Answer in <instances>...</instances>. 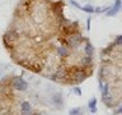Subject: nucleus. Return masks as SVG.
Wrapping results in <instances>:
<instances>
[{
    "instance_id": "obj_5",
    "label": "nucleus",
    "mask_w": 122,
    "mask_h": 115,
    "mask_svg": "<svg viewBox=\"0 0 122 115\" xmlns=\"http://www.w3.org/2000/svg\"><path fill=\"white\" fill-rule=\"evenodd\" d=\"M121 6H122V1L121 0H116V3H114V5L109 9V12H107V15L108 17H112V15H116L118 13V10L121 9Z\"/></svg>"
},
{
    "instance_id": "obj_13",
    "label": "nucleus",
    "mask_w": 122,
    "mask_h": 115,
    "mask_svg": "<svg viewBox=\"0 0 122 115\" xmlns=\"http://www.w3.org/2000/svg\"><path fill=\"white\" fill-rule=\"evenodd\" d=\"M71 4H72V5H75L76 8H80V9H81V6H80V5H79V4L76 3V1H74V0H71Z\"/></svg>"
},
{
    "instance_id": "obj_6",
    "label": "nucleus",
    "mask_w": 122,
    "mask_h": 115,
    "mask_svg": "<svg viewBox=\"0 0 122 115\" xmlns=\"http://www.w3.org/2000/svg\"><path fill=\"white\" fill-rule=\"evenodd\" d=\"M20 111H32V105L28 101H23L20 104Z\"/></svg>"
},
{
    "instance_id": "obj_2",
    "label": "nucleus",
    "mask_w": 122,
    "mask_h": 115,
    "mask_svg": "<svg viewBox=\"0 0 122 115\" xmlns=\"http://www.w3.org/2000/svg\"><path fill=\"white\" fill-rule=\"evenodd\" d=\"M51 101L53 104V106L56 107V109H61L64 105V96L61 92H55L52 96H51Z\"/></svg>"
},
{
    "instance_id": "obj_3",
    "label": "nucleus",
    "mask_w": 122,
    "mask_h": 115,
    "mask_svg": "<svg viewBox=\"0 0 122 115\" xmlns=\"http://www.w3.org/2000/svg\"><path fill=\"white\" fill-rule=\"evenodd\" d=\"M56 54H57V56H59L61 60H65V59H67L69 55L71 54V50L69 49L67 46H65V45H60L59 47L56 49Z\"/></svg>"
},
{
    "instance_id": "obj_10",
    "label": "nucleus",
    "mask_w": 122,
    "mask_h": 115,
    "mask_svg": "<svg viewBox=\"0 0 122 115\" xmlns=\"http://www.w3.org/2000/svg\"><path fill=\"white\" fill-rule=\"evenodd\" d=\"M113 44H114V46H121L122 45V36H118L116 40H114Z\"/></svg>"
},
{
    "instance_id": "obj_7",
    "label": "nucleus",
    "mask_w": 122,
    "mask_h": 115,
    "mask_svg": "<svg viewBox=\"0 0 122 115\" xmlns=\"http://www.w3.org/2000/svg\"><path fill=\"white\" fill-rule=\"evenodd\" d=\"M81 114H83L81 107H74V109H71L70 113H69V115H81Z\"/></svg>"
},
{
    "instance_id": "obj_14",
    "label": "nucleus",
    "mask_w": 122,
    "mask_h": 115,
    "mask_svg": "<svg viewBox=\"0 0 122 115\" xmlns=\"http://www.w3.org/2000/svg\"><path fill=\"white\" fill-rule=\"evenodd\" d=\"M90 21H92V19H90V17H89V18L86 19V26H88V29L90 28Z\"/></svg>"
},
{
    "instance_id": "obj_12",
    "label": "nucleus",
    "mask_w": 122,
    "mask_h": 115,
    "mask_svg": "<svg viewBox=\"0 0 122 115\" xmlns=\"http://www.w3.org/2000/svg\"><path fill=\"white\" fill-rule=\"evenodd\" d=\"M72 91H74V93L76 96H81V90H80L79 87H74V88H72Z\"/></svg>"
},
{
    "instance_id": "obj_16",
    "label": "nucleus",
    "mask_w": 122,
    "mask_h": 115,
    "mask_svg": "<svg viewBox=\"0 0 122 115\" xmlns=\"http://www.w3.org/2000/svg\"><path fill=\"white\" fill-rule=\"evenodd\" d=\"M30 115H41V114H40V113H32Z\"/></svg>"
},
{
    "instance_id": "obj_9",
    "label": "nucleus",
    "mask_w": 122,
    "mask_h": 115,
    "mask_svg": "<svg viewBox=\"0 0 122 115\" xmlns=\"http://www.w3.org/2000/svg\"><path fill=\"white\" fill-rule=\"evenodd\" d=\"M81 10L86 12V13H94V12H95V8H93L92 5H85V6L81 8Z\"/></svg>"
},
{
    "instance_id": "obj_8",
    "label": "nucleus",
    "mask_w": 122,
    "mask_h": 115,
    "mask_svg": "<svg viewBox=\"0 0 122 115\" xmlns=\"http://www.w3.org/2000/svg\"><path fill=\"white\" fill-rule=\"evenodd\" d=\"M88 107L89 109H94V107H97V98L93 97L89 100V102H88Z\"/></svg>"
},
{
    "instance_id": "obj_4",
    "label": "nucleus",
    "mask_w": 122,
    "mask_h": 115,
    "mask_svg": "<svg viewBox=\"0 0 122 115\" xmlns=\"http://www.w3.org/2000/svg\"><path fill=\"white\" fill-rule=\"evenodd\" d=\"M83 51H84V55H89V56H93V54H94L93 45H92V42L89 40H86V38H85V41H84V49H83Z\"/></svg>"
},
{
    "instance_id": "obj_11",
    "label": "nucleus",
    "mask_w": 122,
    "mask_h": 115,
    "mask_svg": "<svg viewBox=\"0 0 122 115\" xmlns=\"http://www.w3.org/2000/svg\"><path fill=\"white\" fill-rule=\"evenodd\" d=\"M114 115H122V105H118V107L114 110Z\"/></svg>"
},
{
    "instance_id": "obj_1",
    "label": "nucleus",
    "mask_w": 122,
    "mask_h": 115,
    "mask_svg": "<svg viewBox=\"0 0 122 115\" xmlns=\"http://www.w3.org/2000/svg\"><path fill=\"white\" fill-rule=\"evenodd\" d=\"M13 88L15 91L24 92L28 90V82L25 79H23L22 77H14L13 79Z\"/></svg>"
},
{
    "instance_id": "obj_15",
    "label": "nucleus",
    "mask_w": 122,
    "mask_h": 115,
    "mask_svg": "<svg viewBox=\"0 0 122 115\" xmlns=\"http://www.w3.org/2000/svg\"><path fill=\"white\" fill-rule=\"evenodd\" d=\"M97 111H98V109H97V107H94V109H90V113H92V114H95Z\"/></svg>"
}]
</instances>
